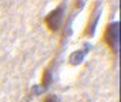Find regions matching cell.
<instances>
[{
	"label": "cell",
	"instance_id": "6da1fadb",
	"mask_svg": "<svg viewBox=\"0 0 121 102\" xmlns=\"http://www.w3.org/2000/svg\"><path fill=\"white\" fill-rule=\"evenodd\" d=\"M120 23L115 21V23H111L107 28H105V33H104V41L107 43V45L117 53L118 51V37H120Z\"/></svg>",
	"mask_w": 121,
	"mask_h": 102
},
{
	"label": "cell",
	"instance_id": "7a4b0ae2",
	"mask_svg": "<svg viewBox=\"0 0 121 102\" xmlns=\"http://www.w3.org/2000/svg\"><path fill=\"white\" fill-rule=\"evenodd\" d=\"M63 14H64V6H58L57 9H54L53 12H50V13L46 16V19H44L46 26H47L51 31H58L60 26H61Z\"/></svg>",
	"mask_w": 121,
	"mask_h": 102
},
{
	"label": "cell",
	"instance_id": "3957f363",
	"mask_svg": "<svg viewBox=\"0 0 121 102\" xmlns=\"http://www.w3.org/2000/svg\"><path fill=\"white\" fill-rule=\"evenodd\" d=\"M84 54H86V51L78 50L77 53H74V54H71V55H70V63H73V64H78V63H81V60H83Z\"/></svg>",
	"mask_w": 121,
	"mask_h": 102
},
{
	"label": "cell",
	"instance_id": "277c9868",
	"mask_svg": "<svg viewBox=\"0 0 121 102\" xmlns=\"http://www.w3.org/2000/svg\"><path fill=\"white\" fill-rule=\"evenodd\" d=\"M48 84H50V70H46L44 75H43V86L46 88Z\"/></svg>",
	"mask_w": 121,
	"mask_h": 102
},
{
	"label": "cell",
	"instance_id": "5b68a950",
	"mask_svg": "<svg viewBox=\"0 0 121 102\" xmlns=\"http://www.w3.org/2000/svg\"><path fill=\"white\" fill-rule=\"evenodd\" d=\"M43 102H57V96L56 95H48V96L44 98Z\"/></svg>",
	"mask_w": 121,
	"mask_h": 102
}]
</instances>
